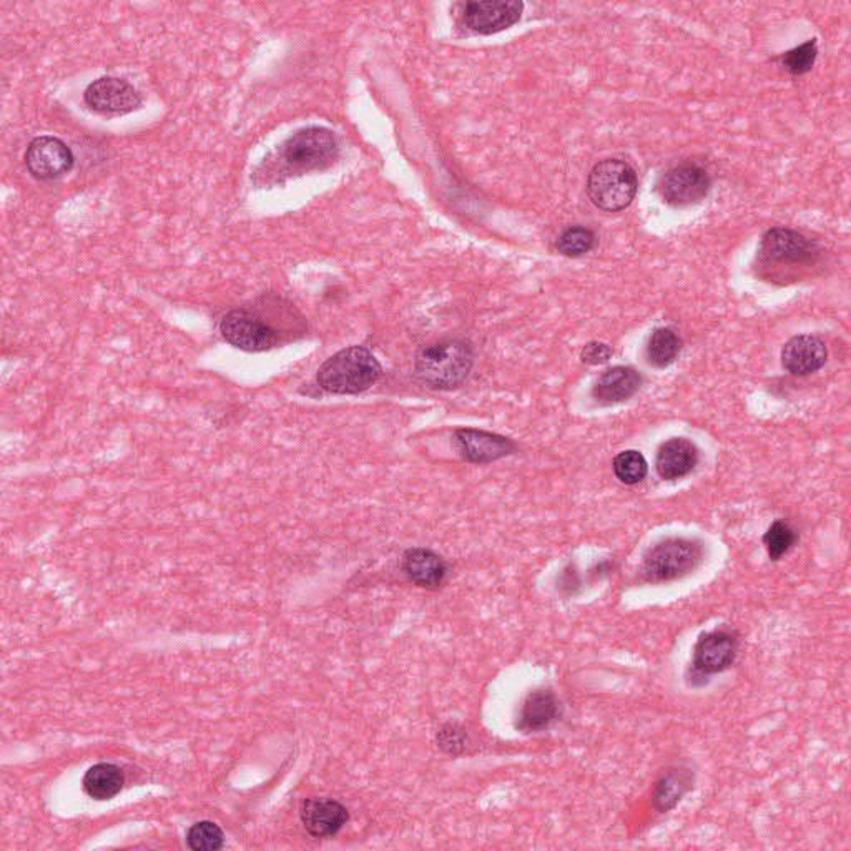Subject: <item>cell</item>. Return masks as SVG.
<instances>
[{
    "instance_id": "obj_5",
    "label": "cell",
    "mask_w": 851,
    "mask_h": 851,
    "mask_svg": "<svg viewBox=\"0 0 851 851\" xmlns=\"http://www.w3.org/2000/svg\"><path fill=\"white\" fill-rule=\"evenodd\" d=\"M338 157V137L323 127L303 128L283 145V159L298 172L326 169L333 165Z\"/></svg>"
},
{
    "instance_id": "obj_15",
    "label": "cell",
    "mask_w": 851,
    "mask_h": 851,
    "mask_svg": "<svg viewBox=\"0 0 851 851\" xmlns=\"http://www.w3.org/2000/svg\"><path fill=\"white\" fill-rule=\"evenodd\" d=\"M560 702L551 689L529 693L519 712L518 730L522 733L544 732L560 717Z\"/></svg>"
},
{
    "instance_id": "obj_11",
    "label": "cell",
    "mask_w": 851,
    "mask_h": 851,
    "mask_svg": "<svg viewBox=\"0 0 851 851\" xmlns=\"http://www.w3.org/2000/svg\"><path fill=\"white\" fill-rule=\"evenodd\" d=\"M521 2H469L465 9L468 27L478 34H496L506 30L521 18Z\"/></svg>"
},
{
    "instance_id": "obj_23",
    "label": "cell",
    "mask_w": 851,
    "mask_h": 851,
    "mask_svg": "<svg viewBox=\"0 0 851 851\" xmlns=\"http://www.w3.org/2000/svg\"><path fill=\"white\" fill-rule=\"evenodd\" d=\"M648 471V461L639 451H624L614 459V472L624 484H639L644 481Z\"/></svg>"
},
{
    "instance_id": "obj_20",
    "label": "cell",
    "mask_w": 851,
    "mask_h": 851,
    "mask_svg": "<svg viewBox=\"0 0 851 851\" xmlns=\"http://www.w3.org/2000/svg\"><path fill=\"white\" fill-rule=\"evenodd\" d=\"M695 784V775L689 767L677 765L667 768L658 778L652 793V803L658 813H667L679 805L680 800L687 795Z\"/></svg>"
},
{
    "instance_id": "obj_16",
    "label": "cell",
    "mask_w": 851,
    "mask_h": 851,
    "mask_svg": "<svg viewBox=\"0 0 851 851\" xmlns=\"http://www.w3.org/2000/svg\"><path fill=\"white\" fill-rule=\"evenodd\" d=\"M762 254L780 263H803L815 254V245L792 230L774 229L762 239Z\"/></svg>"
},
{
    "instance_id": "obj_27",
    "label": "cell",
    "mask_w": 851,
    "mask_h": 851,
    "mask_svg": "<svg viewBox=\"0 0 851 851\" xmlns=\"http://www.w3.org/2000/svg\"><path fill=\"white\" fill-rule=\"evenodd\" d=\"M816 53H818L816 42L815 40H810V42H805L803 46L785 53V69L793 75L806 74V72L812 71L813 64H815Z\"/></svg>"
},
{
    "instance_id": "obj_18",
    "label": "cell",
    "mask_w": 851,
    "mask_h": 851,
    "mask_svg": "<svg viewBox=\"0 0 851 851\" xmlns=\"http://www.w3.org/2000/svg\"><path fill=\"white\" fill-rule=\"evenodd\" d=\"M403 570L409 581L419 588L436 589L447 576V564L443 557L430 550H409L403 557Z\"/></svg>"
},
{
    "instance_id": "obj_29",
    "label": "cell",
    "mask_w": 851,
    "mask_h": 851,
    "mask_svg": "<svg viewBox=\"0 0 851 851\" xmlns=\"http://www.w3.org/2000/svg\"><path fill=\"white\" fill-rule=\"evenodd\" d=\"M613 358V348L604 345V343H589L584 349H582L581 359L585 365H602Z\"/></svg>"
},
{
    "instance_id": "obj_14",
    "label": "cell",
    "mask_w": 851,
    "mask_h": 851,
    "mask_svg": "<svg viewBox=\"0 0 851 851\" xmlns=\"http://www.w3.org/2000/svg\"><path fill=\"white\" fill-rule=\"evenodd\" d=\"M456 444L462 458L479 465L496 461L516 451V444L507 437L478 430L456 431Z\"/></svg>"
},
{
    "instance_id": "obj_24",
    "label": "cell",
    "mask_w": 851,
    "mask_h": 851,
    "mask_svg": "<svg viewBox=\"0 0 851 851\" xmlns=\"http://www.w3.org/2000/svg\"><path fill=\"white\" fill-rule=\"evenodd\" d=\"M187 843L195 851H217L225 844V835L213 822H198L188 830Z\"/></svg>"
},
{
    "instance_id": "obj_3",
    "label": "cell",
    "mask_w": 851,
    "mask_h": 851,
    "mask_svg": "<svg viewBox=\"0 0 851 851\" xmlns=\"http://www.w3.org/2000/svg\"><path fill=\"white\" fill-rule=\"evenodd\" d=\"M639 180L627 162L607 159L589 173L588 194L592 203L604 211L626 210L637 195Z\"/></svg>"
},
{
    "instance_id": "obj_10",
    "label": "cell",
    "mask_w": 851,
    "mask_h": 851,
    "mask_svg": "<svg viewBox=\"0 0 851 851\" xmlns=\"http://www.w3.org/2000/svg\"><path fill=\"white\" fill-rule=\"evenodd\" d=\"M85 103L100 113H128L140 109L141 96L124 78L102 77L88 85Z\"/></svg>"
},
{
    "instance_id": "obj_28",
    "label": "cell",
    "mask_w": 851,
    "mask_h": 851,
    "mask_svg": "<svg viewBox=\"0 0 851 851\" xmlns=\"http://www.w3.org/2000/svg\"><path fill=\"white\" fill-rule=\"evenodd\" d=\"M437 743L449 755H459L468 747V736L459 725L447 724L437 733Z\"/></svg>"
},
{
    "instance_id": "obj_22",
    "label": "cell",
    "mask_w": 851,
    "mask_h": 851,
    "mask_svg": "<svg viewBox=\"0 0 851 851\" xmlns=\"http://www.w3.org/2000/svg\"><path fill=\"white\" fill-rule=\"evenodd\" d=\"M682 342L670 328H658L652 333L648 345V359L657 368L673 365L679 356Z\"/></svg>"
},
{
    "instance_id": "obj_6",
    "label": "cell",
    "mask_w": 851,
    "mask_h": 851,
    "mask_svg": "<svg viewBox=\"0 0 851 851\" xmlns=\"http://www.w3.org/2000/svg\"><path fill=\"white\" fill-rule=\"evenodd\" d=\"M739 654V633L732 629H715L702 633L693 648L692 670L693 686L696 679L707 683L708 677L725 673L732 667Z\"/></svg>"
},
{
    "instance_id": "obj_2",
    "label": "cell",
    "mask_w": 851,
    "mask_h": 851,
    "mask_svg": "<svg viewBox=\"0 0 851 851\" xmlns=\"http://www.w3.org/2000/svg\"><path fill=\"white\" fill-rule=\"evenodd\" d=\"M474 355L471 346L458 340L425 346L416 358V377L434 390H453L471 373Z\"/></svg>"
},
{
    "instance_id": "obj_17",
    "label": "cell",
    "mask_w": 851,
    "mask_h": 851,
    "mask_svg": "<svg viewBox=\"0 0 851 851\" xmlns=\"http://www.w3.org/2000/svg\"><path fill=\"white\" fill-rule=\"evenodd\" d=\"M696 462H699V451L695 444L690 443L686 437H674L662 444L658 449L655 469L665 481H677L690 474L695 469Z\"/></svg>"
},
{
    "instance_id": "obj_26",
    "label": "cell",
    "mask_w": 851,
    "mask_h": 851,
    "mask_svg": "<svg viewBox=\"0 0 851 851\" xmlns=\"http://www.w3.org/2000/svg\"><path fill=\"white\" fill-rule=\"evenodd\" d=\"M595 235L591 230L574 226L566 230L557 239V250L566 257L577 258L589 254L594 248Z\"/></svg>"
},
{
    "instance_id": "obj_19",
    "label": "cell",
    "mask_w": 851,
    "mask_h": 851,
    "mask_svg": "<svg viewBox=\"0 0 851 851\" xmlns=\"http://www.w3.org/2000/svg\"><path fill=\"white\" fill-rule=\"evenodd\" d=\"M642 378L629 367H616L605 371L595 383L594 398L601 405H617L627 402L641 387Z\"/></svg>"
},
{
    "instance_id": "obj_12",
    "label": "cell",
    "mask_w": 851,
    "mask_h": 851,
    "mask_svg": "<svg viewBox=\"0 0 851 851\" xmlns=\"http://www.w3.org/2000/svg\"><path fill=\"white\" fill-rule=\"evenodd\" d=\"M348 819V810L336 800L310 799L301 806L303 825L314 838L334 837Z\"/></svg>"
},
{
    "instance_id": "obj_8",
    "label": "cell",
    "mask_w": 851,
    "mask_h": 851,
    "mask_svg": "<svg viewBox=\"0 0 851 851\" xmlns=\"http://www.w3.org/2000/svg\"><path fill=\"white\" fill-rule=\"evenodd\" d=\"M708 190H711V178L707 172L693 163H683L668 170L658 182L662 198L665 203L673 207H690L699 203L707 197Z\"/></svg>"
},
{
    "instance_id": "obj_1",
    "label": "cell",
    "mask_w": 851,
    "mask_h": 851,
    "mask_svg": "<svg viewBox=\"0 0 851 851\" xmlns=\"http://www.w3.org/2000/svg\"><path fill=\"white\" fill-rule=\"evenodd\" d=\"M380 361L370 349L351 346L323 362L318 371V384L328 393L359 394L380 380Z\"/></svg>"
},
{
    "instance_id": "obj_9",
    "label": "cell",
    "mask_w": 851,
    "mask_h": 851,
    "mask_svg": "<svg viewBox=\"0 0 851 851\" xmlns=\"http://www.w3.org/2000/svg\"><path fill=\"white\" fill-rule=\"evenodd\" d=\"M25 165L37 180H53L71 172L74 153L55 137H39L25 151Z\"/></svg>"
},
{
    "instance_id": "obj_4",
    "label": "cell",
    "mask_w": 851,
    "mask_h": 851,
    "mask_svg": "<svg viewBox=\"0 0 851 851\" xmlns=\"http://www.w3.org/2000/svg\"><path fill=\"white\" fill-rule=\"evenodd\" d=\"M704 559L701 542L686 538H670L648 551L642 564L645 581L667 582L689 576Z\"/></svg>"
},
{
    "instance_id": "obj_7",
    "label": "cell",
    "mask_w": 851,
    "mask_h": 851,
    "mask_svg": "<svg viewBox=\"0 0 851 851\" xmlns=\"http://www.w3.org/2000/svg\"><path fill=\"white\" fill-rule=\"evenodd\" d=\"M223 338L243 351H270L280 345L279 331L247 310H233L220 323Z\"/></svg>"
},
{
    "instance_id": "obj_13",
    "label": "cell",
    "mask_w": 851,
    "mask_h": 851,
    "mask_svg": "<svg viewBox=\"0 0 851 851\" xmlns=\"http://www.w3.org/2000/svg\"><path fill=\"white\" fill-rule=\"evenodd\" d=\"M827 346L822 340L812 336V334H803V336H795L785 345L784 351H781V362H784L785 370L790 373L797 374V377H806V374L822 370L827 362Z\"/></svg>"
},
{
    "instance_id": "obj_21",
    "label": "cell",
    "mask_w": 851,
    "mask_h": 851,
    "mask_svg": "<svg viewBox=\"0 0 851 851\" xmlns=\"http://www.w3.org/2000/svg\"><path fill=\"white\" fill-rule=\"evenodd\" d=\"M82 784H84L85 793L90 799L106 802V800L119 795L120 790L124 788V772L113 764L94 765L92 768H88Z\"/></svg>"
},
{
    "instance_id": "obj_25",
    "label": "cell",
    "mask_w": 851,
    "mask_h": 851,
    "mask_svg": "<svg viewBox=\"0 0 851 851\" xmlns=\"http://www.w3.org/2000/svg\"><path fill=\"white\" fill-rule=\"evenodd\" d=\"M797 541L799 535L785 521H775L764 535V544L772 560H780Z\"/></svg>"
}]
</instances>
